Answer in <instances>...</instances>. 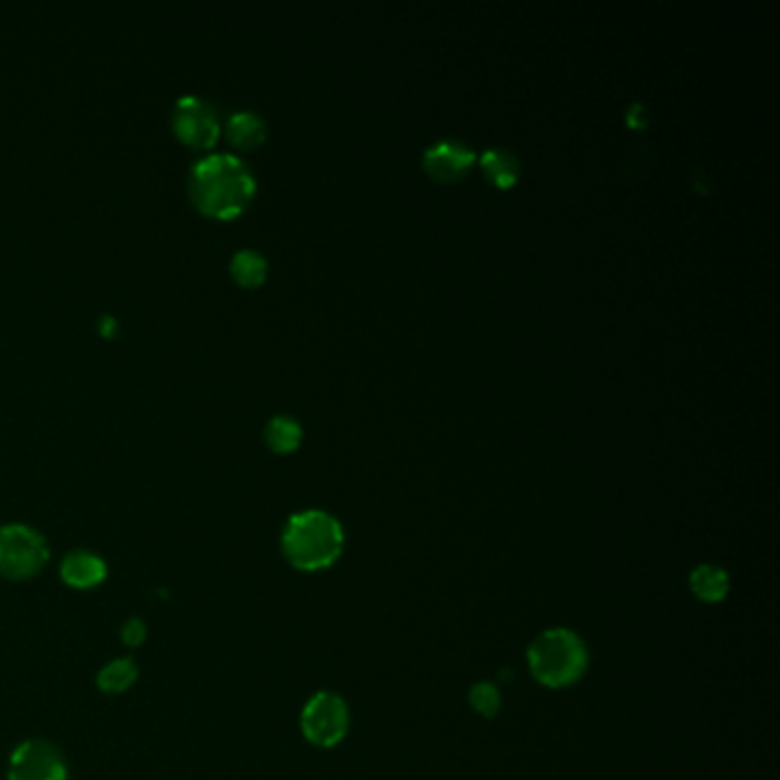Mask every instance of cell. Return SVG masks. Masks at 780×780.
I'll return each instance as SVG.
<instances>
[{"label": "cell", "instance_id": "6da1fadb", "mask_svg": "<svg viewBox=\"0 0 780 780\" xmlns=\"http://www.w3.org/2000/svg\"><path fill=\"white\" fill-rule=\"evenodd\" d=\"M186 188L197 211L209 218L231 220L252 205L256 179L241 156L213 152L193 163Z\"/></svg>", "mask_w": 780, "mask_h": 780}, {"label": "cell", "instance_id": "7a4b0ae2", "mask_svg": "<svg viewBox=\"0 0 780 780\" xmlns=\"http://www.w3.org/2000/svg\"><path fill=\"white\" fill-rule=\"evenodd\" d=\"M343 527L326 510H300L288 517L282 531V552L296 570L316 572L330 568L343 552Z\"/></svg>", "mask_w": 780, "mask_h": 780}, {"label": "cell", "instance_id": "3957f363", "mask_svg": "<svg viewBox=\"0 0 780 780\" xmlns=\"http://www.w3.org/2000/svg\"><path fill=\"white\" fill-rule=\"evenodd\" d=\"M531 675L550 689H563L580 682L589 669V648L580 634L557 627L534 639L527 652Z\"/></svg>", "mask_w": 780, "mask_h": 780}, {"label": "cell", "instance_id": "277c9868", "mask_svg": "<svg viewBox=\"0 0 780 780\" xmlns=\"http://www.w3.org/2000/svg\"><path fill=\"white\" fill-rule=\"evenodd\" d=\"M48 561L44 536L28 525L0 527V576L10 582L33 580Z\"/></svg>", "mask_w": 780, "mask_h": 780}, {"label": "cell", "instance_id": "5b68a950", "mask_svg": "<svg viewBox=\"0 0 780 780\" xmlns=\"http://www.w3.org/2000/svg\"><path fill=\"white\" fill-rule=\"evenodd\" d=\"M351 726L349 705L332 691H319L303 710L300 728L309 744L319 748H332L343 741Z\"/></svg>", "mask_w": 780, "mask_h": 780}, {"label": "cell", "instance_id": "8992f818", "mask_svg": "<svg viewBox=\"0 0 780 780\" xmlns=\"http://www.w3.org/2000/svg\"><path fill=\"white\" fill-rule=\"evenodd\" d=\"M169 124L175 135L193 150H211L222 133L218 110L197 95H184L175 101Z\"/></svg>", "mask_w": 780, "mask_h": 780}, {"label": "cell", "instance_id": "52a82bcc", "mask_svg": "<svg viewBox=\"0 0 780 780\" xmlns=\"http://www.w3.org/2000/svg\"><path fill=\"white\" fill-rule=\"evenodd\" d=\"M8 780H67V765L53 744L31 739L10 756Z\"/></svg>", "mask_w": 780, "mask_h": 780}, {"label": "cell", "instance_id": "ba28073f", "mask_svg": "<svg viewBox=\"0 0 780 780\" xmlns=\"http://www.w3.org/2000/svg\"><path fill=\"white\" fill-rule=\"evenodd\" d=\"M476 152L468 142L458 138H444L432 142L424 152V169L430 179L440 184H455L470 175V169L476 165Z\"/></svg>", "mask_w": 780, "mask_h": 780}, {"label": "cell", "instance_id": "9c48e42d", "mask_svg": "<svg viewBox=\"0 0 780 780\" xmlns=\"http://www.w3.org/2000/svg\"><path fill=\"white\" fill-rule=\"evenodd\" d=\"M106 574H108L106 561L99 554L88 552V550L69 552L61 563L63 582L72 589H78V591H88V589L99 586L106 580Z\"/></svg>", "mask_w": 780, "mask_h": 780}, {"label": "cell", "instance_id": "30bf717a", "mask_svg": "<svg viewBox=\"0 0 780 780\" xmlns=\"http://www.w3.org/2000/svg\"><path fill=\"white\" fill-rule=\"evenodd\" d=\"M224 133L237 150H256L268 135V124L254 110H237L227 118Z\"/></svg>", "mask_w": 780, "mask_h": 780}, {"label": "cell", "instance_id": "8fae6325", "mask_svg": "<svg viewBox=\"0 0 780 780\" xmlns=\"http://www.w3.org/2000/svg\"><path fill=\"white\" fill-rule=\"evenodd\" d=\"M476 161L483 169L485 179L502 190L513 188L519 182V177H523V163H519V158L513 152L504 147L487 150Z\"/></svg>", "mask_w": 780, "mask_h": 780}, {"label": "cell", "instance_id": "7c38bea8", "mask_svg": "<svg viewBox=\"0 0 780 780\" xmlns=\"http://www.w3.org/2000/svg\"><path fill=\"white\" fill-rule=\"evenodd\" d=\"M689 586H691V593L696 595L701 602L716 604L721 600H726V595L730 591V576L724 568H718L714 563H701L691 570Z\"/></svg>", "mask_w": 780, "mask_h": 780}, {"label": "cell", "instance_id": "4fadbf2b", "mask_svg": "<svg viewBox=\"0 0 780 780\" xmlns=\"http://www.w3.org/2000/svg\"><path fill=\"white\" fill-rule=\"evenodd\" d=\"M229 273H231V277H234L237 284H241L245 288H256V286H262L268 277V262L259 250L243 248V250L234 252V256H231Z\"/></svg>", "mask_w": 780, "mask_h": 780}, {"label": "cell", "instance_id": "5bb4252c", "mask_svg": "<svg viewBox=\"0 0 780 780\" xmlns=\"http://www.w3.org/2000/svg\"><path fill=\"white\" fill-rule=\"evenodd\" d=\"M264 440L275 453H294L303 442V426L292 415H275L264 428Z\"/></svg>", "mask_w": 780, "mask_h": 780}, {"label": "cell", "instance_id": "9a60e30c", "mask_svg": "<svg viewBox=\"0 0 780 780\" xmlns=\"http://www.w3.org/2000/svg\"><path fill=\"white\" fill-rule=\"evenodd\" d=\"M138 680V667L135 661L129 657L112 659L110 663L99 671L97 675V686L110 696H118V693L129 691Z\"/></svg>", "mask_w": 780, "mask_h": 780}, {"label": "cell", "instance_id": "2e32d148", "mask_svg": "<svg viewBox=\"0 0 780 780\" xmlns=\"http://www.w3.org/2000/svg\"><path fill=\"white\" fill-rule=\"evenodd\" d=\"M470 705L485 718H493L502 710V691L495 682H476L470 689Z\"/></svg>", "mask_w": 780, "mask_h": 780}, {"label": "cell", "instance_id": "e0dca14e", "mask_svg": "<svg viewBox=\"0 0 780 780\" xmlns=\"http://www.w3.org/2000/svg\"><path fill=\"white\" fill-rule=\"evenodd\" d=\"M144 639H147V627H144V623L140 618H131L124 623L122 627V641L129 646V648H138L144 644Z\"/></svg>", "mask_w": 780, "mask_h": 780}, {"label": "cell", "instance_id": "ac0fdd59", "mask_svg": "<svg viewBox=\"0 0 780 780\" xmlns=\"http://www.w3.org/2000/svg\"><path fill=\"white\" fill-rule=\"evenodd\" d=\"M627 127L631 129H646L648 127V110L641 103H634L627 110Z\"/></svg>", "mask_w": 780, "mask_h": 780}, {"label": "cell", "instance_id": "d6986e66", "mask_svg": "<svg viewBox=\"0 0 780 780\" xmlns=\"http://www.w3.org/2000/svg\"><path fill=\"white\" fill-rule=\"evenodd\" d=\"M101 332L103 334H114V328H118V321H114L112 319V316H103V319H101Z\"/></svg>", "mask_w": 780, "mask_h": 780}]
</instances>
